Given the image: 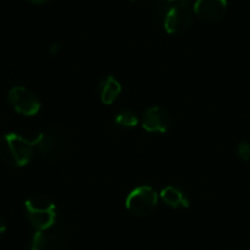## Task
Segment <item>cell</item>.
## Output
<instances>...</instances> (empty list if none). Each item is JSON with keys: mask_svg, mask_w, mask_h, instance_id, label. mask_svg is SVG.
<instances>
[{"mask_svg": "<svg viewBox=\"0 0 250 250\" xmlns=\"http://www.w3.org/2000/svg\"><path fill=\"white\" fill-rule=\"evenodd\" d=\"M162 1H165V3H174L175 0H162Z\"/></svg>", "mask_w": 250, "mask_h": 250, "instance_id": "obj_16", "label": "cell"}, {"mask_svg": "<svg viewBox=\"0 0 250 250\" xmlns=\"http://www.w3.org/2000/svg\"><path fill=\"white\" fill-rule=\"evenodd\" d=\"M160 198L166 205L172 208H188L190 206V200L187 194L182 189L173 187V185H168L165 189H162Z\"/></svg>", "mask_w": 250, "mask_h": 250, "instance_id": "obj_8", "label": "cell"}, {"mask_svg": "<svg viewBox=\"0 0 250 250\" xmlns=\"http://www.w3.org/2000/svg\"><path fill=\"white\" fill-rule=\"evenodd\" d=\"M130 1H138V0H130Z\"/></svg>", "mask_w": 250, "mask_h": 250, "instance_id": "obj_17", "label": "cell"}, {"mask_svg": "<svg viewBox=\"0 0 250 250\" xmlns=\"http://www.w3.org/2000/svg\"><path fill=\"white\" fill-rule=\"evenodd\" d=\"M50 237L47 230H36L30 244V250H47Z\"/></svg>", "mask_w": 250, "mask_h": 250, "instance_id": "obj_11", "label": "cell"}, {"mask_svg": "<svg viewBox=\"0 0 250 250\" xmlns=\"http://www.w3.org/2000/svg\"><path fill=\"white\" fill-rule=\"evenodd\" d=\"M190 0H175L163 18L165 30L170 35H180L190 27L193 22V11L189 8Z\"/></svg>", "mask_w": 250, "mask_h": 250, "instance_id": "obj_4", "label": "cell"}, {"mask_svg": "<svg viewBox=\"0 0 250 250\" xmlns=\"http://www.w3.org/2000/svg\"><path fill=\"white\" fill-rule=\"evenodd\" d=\"M8 98L11 107L26 117H33L41 109V101L37 96L23 86H15L11 88Z\"/></svg>", "mask_w": 250, "mask_h": 250, "instance_id": "obj_5", "label": "cell"}, {"mask_svg": "<svg viewBox=\"0 0 250 250\" xmlns=\"http://www.w3.org/2000/svg\"><path fill=\"white\" fill-rule=\"evenodd\" d=\"M158 204V194L148 185H141L130 191L125 206L129 212L135 216H148L156 210Z\"/></svg>", "mask_w": 250, "mask_h": 250, "instance_id": "obj_3", "label": "cell"}, {"mask_svg": "<svg viewBox=\"0 0 250 250\" xmlns=\"http://www.w3.org/2000/svg\"><path fill=\"white\" fill-rule=\"evenodd\" d=\"M30 1H32V3H36V4H42V3H45V1H48V0H30Z\"/></svg>", "mask_w": 250, "mask_h": 250, "instance_id": "obj_15", "label": "cell"}, {"mask_svg": "<svg viewBox=\"0 0 250 250\" xmlns=\"http://www.w3.org/2000/svg\"><path fill=\"white\" fill-rule=\"evenodd\" d=\"M114 122L122 128H135L139 123V119L134 112L129 109H123L115 115Z\"/></svg>", "mask_w": 250, "mask_h": 250, "instance_id": "obj_10", "label": "cell"}, {"mask_svg": "<svg viewBox=\"0 0 250 250\" xmlns=\"http://www.w3.org/2000/svg\"><path fill=\"white\" fill-rule=\"evenodd\" d=\"M6 230V223L3 218L0 217V234H3L4 232Z\"/></svg>", "mask_w": 250, "mask_h": 250, "instance_id": "obj_13", "label": "cell"}, {"mask_svg": "<svg viewBox=\"0 0 250 250\" xmlns=\"http://www.w3.org/2000/svg\"><path fill=\"white\" fill-rule=\"evenodd\" d=\"M59 49H60L59 44H53L52 48H50V53H52V54H57V53L59 52Z\"/></svg>", "mask_w": 250, "mask_h": 250, "instance_id": "obj_14", "label": "cell"}, {"mask_svg": "<svg viewBox=\"0 0 250 250\" xmlns=\"http://www.w3.org/2000/svg\"><path fill=\"white\" fill-rule=\"evenodd\" d=\"M98 92H100V98L103 104L109 105L114 103L119 97L120 92H122V85L114 76H104L100 83Z\"/></svg>", "mask_w": 250, "mask_h": 250, "instance_id": "obj_9", "label": "cell"}, {"mask_svg": "<svg viewBox=\"0 0 250 250\" xmlns=\"http://www.w3.org/2000/svg\"><path fill=\"white\" fill-rule=\"evenodd\" d=\"M25 210L28 221L37 230H48L57 220L55 204L42 194L28 198L25 203Z\"/></svg>", "mask_w": 250, "mask_h": 250, "instance_id": "obj_2", "label": "cell"}, {"mask_svg": "<svg viewBox=\"0 0 250 250\" xmlns=\"http://www.w3.org/2000/svg\"><path fill=\"white\" fill-rule=\"evenodd\" d=\"M237 153L239 156L240 160L248 161L250 160V144L247 143V141H242L239 143L237 147Z\"/></svg>", "mask_w": 250, "mask_h": 250, "instance_id": "obj_12", "label": "cell"}, {"mask_svg": "<svg viewBox=\"0 0 250 250\" xmlns=\"http://www.w3.org/2000/svg\"><path fill=\"white\" fill-rule=\"evenodd\" d=\"M227 11L226 0H195L194 14L199 20L208 23L220 21Z\"/></svg>", "mask_w": 250, "mask_h": 250, "instance_id": "obj_7", "label": "cell"}, {"mask_svg": "<svg viewBox=\"0 0 250 250\" xmlns=\"http://www.w3.org/2000/svg\"><path fill=\"white\" fill-rule=\"evenodd\" d=\"M37 153L36 138L27 139L16 133H9L0 139V158L9 166L23 167Z\"/></svg>", "mask_w": 250, "mask_h": 250, "instance_id": "obj_1", "label": "cell"}, {"mask_svg": "<svg viewBox=\"0 0 250 250\" xmlns=\"http://www.w3.org/2000/svg\"><path fill=\"white\" fill-rule=\"evenodd\" d=\"M141 125L148 133H167L172 126V115L162 107H151L144 113Z\"/></svg>", "mask_w": 250, "mask_h": 250, "instance_id": "obj_6", "label": "cell"}]
</instances>
